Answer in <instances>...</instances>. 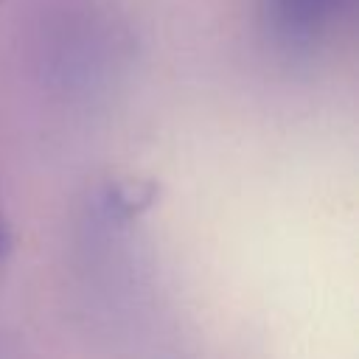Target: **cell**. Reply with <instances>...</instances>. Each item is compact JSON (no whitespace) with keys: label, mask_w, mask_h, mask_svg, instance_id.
Masks as SVG:
<instances>
[{"label":"cell","mask_w":359,"mask_h":359,"mask_svg":"<svg viewBox=\"0 0 359 359\" xmlns=\"http://www.w3.org/2000/svg\"><path fill=\"white\" fill-rule=\"evenodd\" d=\"M345 0H261L264 34L280 48H309L339 14Z\"/></svg>","instance_id":"6da1fadb"},{"label":"cell","mask_w":359,"mask_h":359,"mask_svg":"<svg viewBox=\"0 0 359 359\" xmlns=\"http://www.w3.org/2000/svg\"><path fill=\"white\" fill-rule=\"evenodd\" d=\"M109 208L121 216H137L143 208L151 205V196H154V188L151 185H143V182H121L115 188H109Z\"/></svg>","instance_id":"7a4b0ae2"},{"label":"cell","mask_w":359,"mask_h":359,"mask_svg":"<svg viewBox=\"0 0 359 359\" xmlns=\"http://www.w3.org/2000/svg\"><path fill=\"white\" fill-rule=\"evenodd\" d=\"M8 247H11V233H8V224H6V219H3V213H0V261H3V255L8 252Z\"/></svg>","instance_id":"3957f363"}]
</instances>
